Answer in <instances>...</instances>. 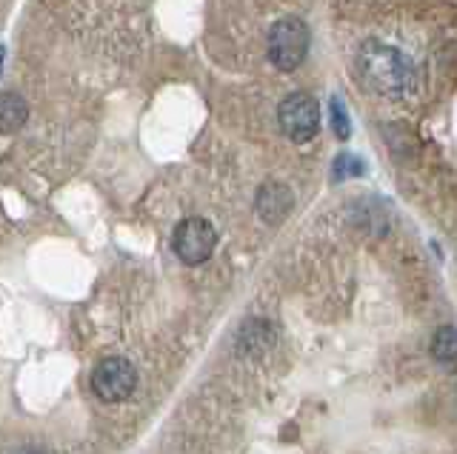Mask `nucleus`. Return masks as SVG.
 <instances>
[{"mask_svg": "<svg viewBox=\"0 0 457 454\" xmlns=\"http://www.w3.org/2000/svg\"><path fill=\"white\" fill-rule=\"evenodd\" d=\"M357 66H361V75L366 80V87H371L378 95L397 97L406 89H411L414 69L397 49L371 44L361 52Z\"/></svg>", "mask_w": 457, "mask_h": 454, "instance_id": "nucleus-1", "label": "nucleus"}, {"mask_svg": "<svg viewBox=\"0 0 457 454\" xmlns=\"http://www.w3.org/2000/svg\"><path fill=\"white\" fill-rule=\"evenodd\" d=\"M309 52V26L297 18H283L269 29V61L280 72H295L306 61Z\"/></svg>", "mask_w": 457, "mask_h": 454, "instance_id": "nucleus-2", "label": "nucleus"}, {"mask_svg": "<svg viewBox=\"0 0 457 454\" xmlns=\"http://www.w3.org/2000/svg\"><path fill=\"white\" fill-rule=\"evenodd\" d=\"M278 120L283 135L295 144H309L320 132V106L312 95L295 92L278 109Z\"/></svg>", "mask_w": 457, "mask_h": 454, "instance_id": "nucleus-3", "label": "nucleus"}, {"mask_svg": "<svg viewBox=\"0 0 457 454\" xmlns=\"http://www.w3.org/2000/svg\"><path fill=\"white\" fill-rule=\"evenodd\" d=\"M218 244V235H214V226L204 218H186L178 223L175 237H171V249L175 254L189 266L206 263Z\"/></svg>", "mask_w": 457, "mask_h": 454, "instance_id": "nucleus-4", "label": "nucleus"}, {"mask_svg": "<svg viewBox=\"0 0 457 454\" xmlns=\"http://www.w3.org/2000/svg\"><path fill=\"white\" fill-rule=\"evenodd\" d=\"M137 386V372L126 358H104L92 372V389L100 400L120 403Z\"/></svg>", "mask_w": 457, "mask_h": 454, "instance_id": "nucleus-5", "label": "nucleus"}, {"mask_svg": "<svg viewBox=\"0 0 457 454\" xmlns=\"http://www.w3.org/2000/svg\"><path fill=\"white\" fill-rule=\"evenodd\" d=\"M292 203H295V197L292 192L283 186V183H263L261 192H257V215H261L266 223H280L286 215L292 211Z\"/></svg>", "mask_w": 457, "mask_h": 454, "instance_id": "nucleus-6", "label": "nucleus"}, {"mask_svg": "<svg viewBox=\"0 0 457 454\" xmlns=\"http://www.w3.org/2000/svg\"><path fill=\"white\" fill-rule=\"evenodd\" d=\"M29 118V106L18 92L0 95V135H14L23 129Z\"/></svg>", "mask_w": 457, "mask_h": 454, "instance_id": "nucleus-7", "label": "nucleus"}, {"mask_svg": "<svg viewBox=\"0 0 457 454\" xmlns=\"http://www.w3.org/2000/svg\"><path fill=\"white\" fill-rule=\"evenodd\" d=\"M432 354L435 360L443 366H454L457 358V337H454V326H443L432 337Z\"/></svg>", "mask_w": 457, "mask_h": 454, "instance_id": "nucleus-8", "label": "nucleus"}, {"mask_svg": "<svg viewBox=\"0 0 457 454\" xmlns=\"http://www.w3.org/2000/svg\"><path fill=\"white\" fill-rule=\"evenodd\" d=\"M363 175V163L354 158V154H340L335 161V177L343 180V177H357Z\"/></svg>", "mask_w": 457, "mask_h": 454, "instance_id": "nucleus-9", "label": "nucleus"}, {"mask_svg": "<svg viewBox=\"0 0 457 454\" xmlns=\"http://www.w3.org/2000/svg\"><path fill=\"white\" fill-rule=\"evenodd\" d=\"M332 129L340 140L349 137V115H346V109H343L340 97H332Z\"/></svg>", "mask_w": 457, "mask_h": 454, "instance_id": "nucleus-10", "label": "nucleus"}, {"mask_svg": "<svg viewBox=\"0 0 457 454\" xmlns=\"http://www.w3.org/2000/svg\"><path fill=\"white\" fill-rule=\"evenodd\" d=\"M21 454H43V451H37V449H26V451H21Z\"/></svg>", "mask_w": 457, "mask_h": 454, "instance_id": "nucleus-11", "label": "nucleus"}, {"mask_svg": "<svg viewBox=\"0 0 457 454\" xmlns=\"http://www.w3.org/2000/svg\"><path fill=\"white\" fill-rule=\"evenodd\" d=\"M4 58H6V52H4V46H0V66H4Z\"/></svg>", "mask_w": 457, "mask_h": 454, "instance_id": "nucleus-12", "label": "nucleus"}]
</instances>
